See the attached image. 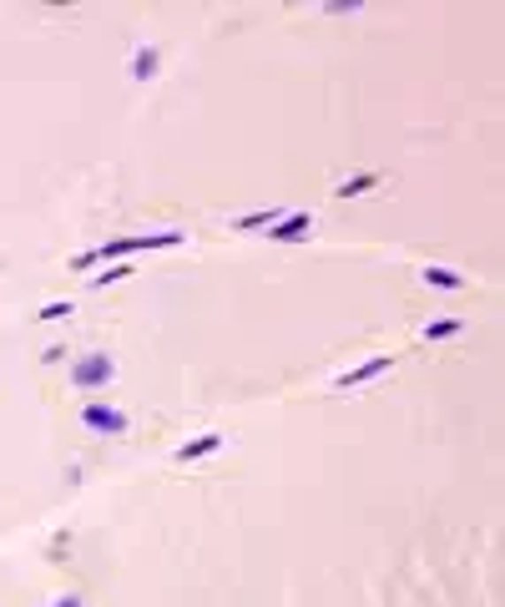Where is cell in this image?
<instances>
[{
	"instance_id": "8992f818",
	"label": "cell",
	"mask_w": 505,
	"mask_h": 607,
	"mask_svg": "<svg viewBox=\"0 0 505 607\" xmlns=\"http://www.w3.org/2000/svg\"><path fill=\"white\" fill-rule=\"evenodd\" d=\"M419 284L425 288H435V294H460V288L471 284L460 268H445V264H425L419 268Z\"/></svg>"
},
{
	"instance_id": "ba28073f",
	"label": "cell",
	"mask_w": 505,
	"mask_h": 607,
	"mask_svg": "<svg viewBox=\"0 0 505 607\" xmlns=\"http://www.w3.org/2000/svg\"><path fill=\"white\" fill-rule=\"evenodd\" d=\"M283 213H288L283 203H268V208H258V213H243V218H233V228H238V233H253V228H273V223H279Z\"/></svg>"
},
{
	"instance_id": "7c38bea8",
	"label": "cell",
	"mask_w": 505,
	"mask_h": 607,
	"mask_svg": "<svg viewBox=\"0 0 505 607\" xmlns=\"http://www.w3.org/2000/svg\"><path fill=\"white\" fill-rule=\"evenodd\" d=\"M132 273V264H106L96 279H91V288H106V284H117V279H126Z\"/></svg>"
},
{
	"instance_id": "3957f363",
	"label": "cell",
	"mask_w": 505,
	"mask_h": 607,
	"mask_svg": "<svg viewBox=\"0 0 505 607\" xmlns=\"http://www.w3.org/2000/svg\"><path fill=\"white\" fill-rule=\"evenodd\" d=\"M81 426H87L91 435H126L132 420H126V411H117V405H81Z\"/></svg>"
},
{
	"instance_id": "5b68a950",
	"label": "cell",
	"mask_w": 505,
	"mask_h": 607,
	"mask_svg": "<svg viewBox=\"0 0 505 607\" xmlns=\"http://www.w3.org/2000/svg\"><path fill=\"white\" fill-rule=\"evenodd\" d=\"M309 228H314V213H309V208H288V213L268 228V243H298V238H309Z\"/></svg>"
},
{
	"instance_id": "6da1fadb",
	"label": "cell",
	"mask_w": 505,
	"mask_h": 607,
	"mask_svg": "<svg viewBox=\"0 0 505 607\" xmlns=\"http://www.w3.org/2000/svg\"><path fill=\"white\" fill-rule=\"evenodd\" d=\"M177 243H187V233L182 228H157V233H126V238H106L96 249L76 253L71 268H102V264H126L132 253H157V249H177Z\"/></svg>"
},
{
	"instance_id": "277c9868",
	"label": "cell",
	"mask_w": 505,
	"mask_h": 607,
	"mask_svg": "<svg viewBox=\"0 0 505 607\" xmlns=\"http://www.w3.org/2000/svg\"><path fill=\"white\" fill-rule=\"evenodd\" d=\"M389 370H394V355H374V359H364V365L344 370V375L333 380V390H359V385H369V380H384Z\"/></svg>"
},
{
	"instance_id": "7a4b0ae2",
	"label": "cell",
	"mask_w": 505,
	"mask_h": 607,
	"mask_svg": "<svg viewBox=\"0 0 505 607\" xmlns=\"http://www.w3.org/2000/svg\"><path fill=\"white\" fill-rule=\"evenodd\" d=\"M111 380H117V359L111 355H81L71 365V385H76V390H102Z\"/></svg>"
},
{
	"instance_id": "30bf717a",
	"label": "cell",
	"mask_w": 505,
	"mask_h": 607,
	"mask_svg": "<svg viewBox=\"0 0 505 607\" xmlns=\"http://www.w3.org/2000/svg\"><path fill=\"white\" fill-rule=\"evenodd\" d=\"M379 188V173H359V178H344L339 188H333V197L339 203H348V197H364V193H374Z\"/></svg>"
},
{
	"instance_id": "5bb4252c",
	"label": "cell",
	"mask_w": 505,
	"mask_h": 607,
	"mask_svg": "<svg viewBox=\"0 0 505 607\" xmlns=\"http://www.w3.org/2000/svg\"><path fill=\"white\" fill-rule=\"evenodd\" d=\"M51 607H81V597H56Z\"/></svg>"
},
{
	"instance_id": "4fadbf2b",
	"label": "cell",
	"mask_w": 505,
	"mask_h": 607,
	"mask_svg": "<svg viewBox=\"0 0 505 607\" xmlns=\"http://www.w3.org/2000/svg\"><path fill=\"white\" fill-rule=\"evenodd\" d=\"M66 314H71V299H56V304H41L35 319H66Z\"/></svg>"
},
{
	"instance_id": "9c48e42d",
	"label": "cell",
	"mask_w": 505,
	"mask_h": 607,
	"mask_svg": "<svg viewBox=\"0 0 505 607\" xmlns=\"http://www.w3.org/2000/svg\"><path fill=\"white\" fill-rule=\"evenodd\" d=\"M419 334H425L430 344L435 340H460V334H465V319H455V314H445V319H425Z\"/></svg>"
},
{
	"instance_id": "8fae6325",
	"label": "cell",
	"mask_w": 505,
	"mask_h": 607,
	"mask_svg": "<svg viewBox=\"0 0 505 607\" xmlns=\"http://www.w3.org/2000/svg\"><path fill=\"white\" fill-rule=\"evenodd\" d=\"M157 76V51L152 46H137L132 51V81H152Z\"/></svg>"
},
{
	"instance_id": "52a82bcc",
	"label": "cell",
	"mask_w": 505,
	"mask_h": 607,
	"mask_svg": "<svg viewBox=\"0 0 505 607\" xmlns=\"http://www.w3.org/2000/svg\"><path fill=\"white\" fill-rule=\"evenodd\" d=\"M212 450H223V435H218V430H203V435H187V441H182V446L172 450V461H203V456H212Z\"/></svg>"
}]
</instances>
